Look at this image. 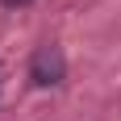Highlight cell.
Listing matches in <instances>:
<instances>
[{
	"label": "cell",
	"instance_id": "1",
	"mask_svg": "<svg viewBox=\"0 0 121 121\" xmlns=\"http://www.w3.org/2000/svg\"><path fill=\"white\" fill-rule=\"evenodd\" d=\"M29 79L38 88H59L67 79V63H63V50L59 46H38L34 59H29Z\"/></svg>",
	"mask_w": 121,
	"mask_h": 121
},
{
	"label": "cell",
	"instance_id": "2",
	"mask_svg": "<svg viewBox=\"0 0 121 121\" xmlns=\"http://www.w3.org/2000/svg\"><path fill=\"white\" fill-rule=\"evenodd\" d=\"M9 9H25V4H34V0H4Z\"/></svg>",
	"mask_w": 121,
	"mask_h": 121
}]
</instances>
